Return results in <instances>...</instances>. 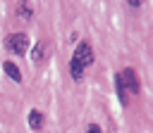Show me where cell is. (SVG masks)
<instances>
[{
    "mask_svg": "<svg viewBox=\"0 0 153 133\" xmlns=\"http://www.w3.org/2000/svg\"><path fill=\"white\" fill-rule=\"evenodd\" d=\"M5 45H7V50L12 55H24L29 50V36L26 33H10L7 40H5Z\"/></svg>",
    "mask_w": 153,
    "mask_h": 133,
    "instance_id": "6da1fadb",
    "label": "cell"
},
{
    "mask_svg": "<svg viewBox=\"0 0 153 133\" xmlns=\"http://www.w3.org/2000/svg\"><path fill=\"white\" fill-rule=\"evenodd\" d=\"M74 59L86 69V66H91L93 64V50H91V43H86V40H81L79 45H76V50H74Z\"/></svg>",
    "mask_w": 153,
    "mask_h": 133,
    "instance_id": "7a4b0ae2",
    "label": "cell"
},
{
    "mask_svg": "<svg viewBox=\"0 0 153 133\" xmlns=\"http://www.w3.org/2000/svg\"><path fill=\"white\" fill-rule=\"evenodd\" d=\"M120 81H122V88H124L127 97L139 93V78H136V71H134V69H124V71L120 74Z\"/></svg>",
    "mask_w": 153,
    "mask_h": 133,
    "instance_id": "3957f363",
    "label": "cell"
},
{
    "mask_svg": "<svg viewBox=\"0 0 153 133\" xmlns=\"http://www.w3.org/2000/svg\"><path fill=\"white\" fill-rule=\"evenodd\" d=\"M29 128L31 131H41L43 128V112H38V109L29 112Z\"/></svg>",
    "mask_w": 153,
    "mask_h": 133,
    "instance_id": "277c9868",
    "label": "cell"
},
{
    "mask_svg": "<svg viewBox=\"0 0 153 133\" xmlns=\"http://www.w3.org/2000/svg\"><path fill=\"white\" fill-rule=\"evenodd\" d=\"M2 69H5V74H7L12 81H17V83L22 81V71H19V66H17L14 62H5V64H2Z\"/></svg>",
    "mask_w": 153,
    "mask_h": 133,
    "instance_id": "5b68a950",
    "label": "cell"
},
{
    "mask_svg": "<svg viewBox=\"0 0 153 133\" xmlns=\"http://www.w3.org/2000/svg\"><path fill=\"white\" fill-rule=\"evenodd\" d=\"M69 74H72V78H74V81H81V78H84V66H81L74 57L69 59Z\"/></svg>",
    "mask_w": 153,
    "mask_h": 133,
    "instance_id": "8992f818",
    "label": "cell"
},
{
    "mask_svg": "<svg viewBox=\"0 0 153 133\" xmlns=\"http://www.w3.org/2000/svg\"><path fill=\"white\" fill-rule=\"evenodd\" d=\"M17 14H19L22 19H31V17H33V5H31V2H19V5H17Z\"/></svg>",
    "mask_w": 153,
    "mask_h": 133,
    "instance_id": "52a82bcc",
    "label": "cell"
},
{
    "mask_svg": "<svg viewBox=\"0 0 153 133\" xmlns=\"http://www.w3.org/2000/svg\"><path fill=\"white\" fill-rule=\"evenodd\" d=\"M45 52H48V45H45V43H38V45L33 48V52H31V59H33V62H43V59H45Z\"/></svg>",
    "mask_w": 153,
    "mask_h": 133,
    "instance_id": "ba28073f",
    "label": "cell"
},
{
    "mask_svg": "<svg viewBox=\"0 0 153 133\" xmlns=\"http://www.w3.org/2000/svg\"><path fill=\"white\" fill-rule=\"evenodd\" d=\"M86 133H100V126L98 124H88L86 126Z\"/></svg>",
    "mask_w": 153,
    "mask_h": 133,
    "instance_id": "9c48e42d",
    "label": "cell"
}]
</instances>
